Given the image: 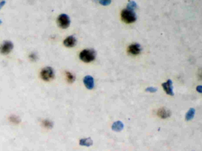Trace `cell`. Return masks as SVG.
<instances>
[{
  "mask_svg": "<svg viewBox=\"0 0 202 151\" xmlns=\"http://www.w3.org/2000/svg\"><path fill=\"white\" fill-rule=\"evenodd\" d=\"M121 18L125 23L131 24L136 20V15L134 10L126 8L121 11Z\"/></svg>",
  "mask_w": 202,
  "mask_h": 151,
  "instance_id": "cell-1",
  "label": "cell"
},
{
  "mask_svg": "<svg viewBox=\"0 0 202 151\" xmlns=\"http://www.w3.org/2000/svg\"><path fill=\"white\" fill-rule=\"evenodd\" d=\"M96 54L93 49H84L80 54V58L86 63L92 62L95 59Z\"/></svg>",
  "mask_w": 202,
  "mask_h": 151,
  "instance_id": "cell-2",
  "label": "cell"
},
{
  "mask_svg": "<svg viewBox=\"0 0 202 151\" xmlns=\"http://www.w3.org/2000/svg\"><path fill=\"white\" fill-rule=\"evenodd\" d=\"M54 76H55V72L52 68L50 67H47L42 69L41 72V77L43 80L45 81H49L54 79Z\"/></svg>",
  "mask_w": 202,
  "mask_h": 151,
  "instance_id": "cell-3",
  "label": "cell"
},
{
  "mask_svg": "<svg viewBox=\"0 0 202 151\" xmlns=\"http://www.w3.org/2000/svg\"><path fill=\"white\" fill-rule=\"evenodd\" d=\"M58 24L63 29L67 28L70 25V19L67 14H62L57 19Z\"/></svg>",
  "mask_w": 202,
  "mask_h": 151,
  "instance_id": "cell-4",
  "label": "cell"
},
{
  "mask_svg": "<svg viewBox=\"0 0 202 151\" xmlns=\"http://www.w3.org/2000/svg\"><path fill=\"white\" fill-rule=\"evenodd\" d=\"M13 43L11 41H4L0 46V53L2 55H8L13 49Z\"/></svg>",
  "mask_w": 202,
  "mask_h": 151,
  "instance_id": "cell-5",
  "label": "cell"
},
{
  "mask_svg": "<svg viewBox=\"0 0 202 151\" xmlns=\"http://www.w3.org/2000/svg\"><path fill=\"white\" fill-rule=\"evenodd\" d=\"M128 52L130 55L134 56L139 55L141 52V47L138 43L132 44L128 47Z\"/></svg>",
  "mask_w": 202,
  "mask_h": 151,
  "instance_id": "cell-6",
  "label": "cell"
},
{
  "mask_svg": "<svg viewBox=\"0 0 202 151\" xmlns=\"http://www.w3.org/2000/svg\"><path fill=\"white\" fill-rule=\"evenodd\" d=\"M162 86L163 89L166 93L169 96H174V92L173 91V82L171 80H169L166 83H162Z\"/></svg>",
  "mask_w": 202,
  "mask_h": 151,
  "instance_id": "cell-7",
  "label": "cell"
},
{
  "mask_svg": "<svg viewBox=\"0 0 202 151\" xmlns=\"http://www.w3.org/2000/svg\"><path fill=\"white\" fill-rule=\"evenodd\" d=\"M83 82L87 89H92L94 87V80L91 76H86L83 80Z\"/></svg>",
  "mask_w": 202,
  "mask_h": 151,
  "instance_id": "cell-8",
  "label": "cell"
},
{
  "mask_svg": "<svg viewBox=\"0 0 202 151\" xmlns=\"http://www.w3.org/2000/svg\"><path fill=\"white\" fill-rule=\"evenodd\" d=\"M77 44V40L74 36H70L67 37L64 41V45L67 48H72Z\"/></svg>",
  "mask_w": 202,
  "mask_h": 151,
  "instance_id": "cell-9",
  "label": "cell"
},
{
  "mask_svg": "<svg viewBox=\"0 0 202 151\" xmlns=\"http://www.w3.org/2000/svg\"><path fill=\"white\" fill-rule=\"evenodd\" d=\"M157 114L159 117H161L162 119H166L170 117V116L171 115V113L167 109L163 107L158 110Z\"/></svg>",
  "mask_w": 202,
  "mask_h": 151,
  "instance_id": "cell-10",
  "label": "cell"
},
{
  "mask_svg": "<svg viewBox=\"0 0 202 151\" xmlns=\"http://www.w3.org/2000/svg\"><path fill=\"white\" fill-rule=\"evenodd\" d=\"M124 127V124L121 121H117L113 124L112 128L115 132H121Z\"/></svg>",
  "mask_w": 202,
  "mask_h": 151,
  "instance_id": "cell-11",
  "label": "cell"
},
{
  "mask_svg": "<svg viewBox=\"0 0 202 151\" xmlns=\"http://www.w3.org/2000/svg\"><path fill=\"white\" fill-rule=\"evenodd\" d=\"M93 144V141L91 139V137H88V138H84V139H81L80 140V145L81 146H87L89 147Z\"/></svg>",
  "mask_w": 202,
  "mask_h": 151,
  "instance_id": "cell-12",
  "label": "cell"
},
{
  "mask_svg": "<svg viewBox=\"0 0 202 151\" xmlns=\"http://www.w3.org/2000/svg\"><path fill=\"white\" fill-rule=\"evenodd\" d=\"M195 110L193 108L190 109L186 115V120L187 121L191 120L195 116Z\"/></svg>",
  "mask_w": 202,
  "mask_h": 151,
  "instance_id": "cell-13",
  "label": "cell"
},
{
  "mask_svg": "<svg viewBox=\"0 0 202 151\" xmlns=\"http://www.w3.org/2000/svg\"><path fill=\"white\" fill-rule=\"evenodd\" d=\"M42 125L46 129H51L54 126L53 123L49 120H43L42 122Z\"/></svg>",
  "mask_w": 202,
  "mask_h": 151,
  "instance_id": "cell-14",
  "label": "cell"
},
{
  "mask_svg": "<svg viewBox=\"0 0 202 151\" xmlns=\"http://www.w3.org/2000/svg\"><path fill=\"white\" fill-rule=\"evenodd\" d=\"M66 76H67V79L68 83H72L74 82L75 77L72 73H71L69 72H66Z\"/></svg>",
  "mask_w": 202,
  "mask_h": 151,
  "instance_id": "cell-15",
  "label": "cell"
},
{
  "mask_svg": "<svg viewBox=\"0 0 202 151\" xmlns=\"http://www.w3.org/2000/svg\"><path fill=\"white\" fill-rule=\"evenodd\" d=\"M137 8V5L135 1L129 0L128 5H127V8L129 10H135V8Z\"/></svg>",
  "mask_w": 202,
  "mask_h": 151,
  "instance_id": "cell-16",
  "label": "cell"
},
{
  "mask_svg": "<svg viewBox=\"0 0 202 151\" xmlns=\"http://www.w3.org/2000/svg\"><path fill=\"white\" fill-rule=\"evenodd\" d=\"M10 120L11 122L13 123L14 124H18L20 123V119L18 117H17L16 116H11V117H10Z\"/></svg>",
  "mask_w": 202,
  "mask_h": 151,
  "instance_id": "cell-17",
  "label": "cell"
},
{
  "mask_svg": "<svg viewBox=\"0 0 202 151\" xmlns=\"http://www.w3.org/2000/svg\"><path fill=\"white\" fill-rule=\"evenodd\" d=\"M95 1H98L100 4L104 6H108L111 3V0H95Z\"/></svg>",
  "mask_w": 202,
  "mask_h": 151,
  "instance_id": "cell-18",
  "label": "cell"
},
{
  "mask_svg": "<svg viewBox=\"0 0 202 151\" xmlns=\"http://www.w3.org/2000/svg\"><path fill=\"white\" fill-rule=\"evenodd\" d=\"M145 91H147V92H150V93H155L157 91V88H154V87H150L147 88V89H145Z\"/></svg>",
  "mask_w": 202,
  "mask_h": 151,
  "instance_id": "cell-19",
  "label": "cell"
},
{
  "mask_svg": "<svg viewBox=\"0 0 202 151\" xmlns=\"http://www.w3.org/2000/svg\"><path fill=\"white\" fill-rule=\"evenodd\" d=\"M29 58H30V59L32 61H35L36 60V59H37V56L36 55V54H32L31 55H30Z\"/></svg>",
  "mask_w": 202,
  "mask_h": 151,
  "instance_id": "cell-20",
  "label": "cell"
},
{
  "mask_svg": "<svg viewBox=\"0 0 202 151\" xmlns=\"http://www.w3.org/2000/svg\"><path fill=\"white\" fill-rule=\"evenodd\" d=\"M6 1H1V2H0V10H1V8H2V7H4V5L6 4Z\"/></svg>",
  "mask_w": 202,
  "mask_h": 151,
  "instance_id": "cell-21",
  "label": "cell"
},
{
  "mask_svg": "<svg viewBox=\"0 0 202 151\" xmlns=\"http://www.w3.org/2000/svg\"><path fill=\"white\" fill-rule=\"evenodd\" d=\"M197 91H198L199 93H202V86H198L197 87Z\"/></svg>",
  "mask_w": 202,
  "mask_h": 151,
  "instance_id": "cell-22",
  "label": "cell"
},
{
  "mask_svg": "<svg viewBox=\"0 0 202 151\" xmlns=\"http://www.w3.org/2000/svg\"><path fill=\"white\" fill-rule=\"evenodd\" d=\"M1 23H2V21H1V20H0V24H1Z\"/></svg>",
  "mask_w": 202,
  "mask_h": 151,
  "instance_id": "cell-23",
  "label": "cell"
}]
</instances>
